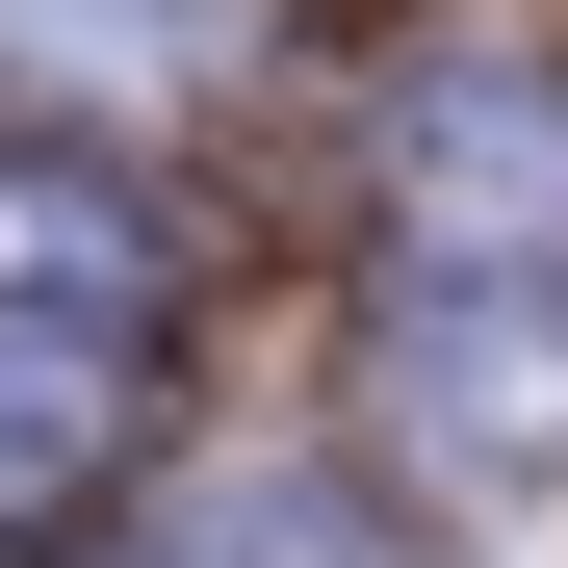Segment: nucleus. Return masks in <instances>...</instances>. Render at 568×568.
Masks as SVG:
<instances>
[{"instance_id": "2", "label": "nucleus", "mask_w": 568, "mask_h": 568, "mask_svg": "<svg viewBox=\"0 0 568 568\" xmlns=\"http://www.w3.org/2000/svg\"><path fill=\"white\" fill-rule=\"evenodd\" d=\"M362 388L465 491H568V284H388L362 311Z\"/></svg>"}, {"instance_id": "6", "label": "nucleus", "mask_w": 568, "mask_h": 568, "mask_svg": "<svg viewBox=\"0 0 568 568\" xmlns=\"http://www.w3.org/2000/svg\"><path fill=\"white\" fill-rule=\"evenodd\" d=\"M0 52L52 104H155V78H207V0H0Z\"/></svg>"}, {"instance_id": "4", "label": "nucleus", "mask_w": 568, "mask_h": 568, "mask_svg": "<svg viewBox=\"0 0 568 568\" xmlns=\"http://www.w3.org/2000/svg\"><path fill=\"white\" fill-rule=\"evenodd\" d=\"M104 465H130V336H78V311H0V542H52Z\"/></svg>"}, {"instance_id": "1", "label": "nucleus", "mask_w": 568, "mask_h": 568, "mask_svg": "<svg viewBox=\"0 0 568 568\" xmlns=\"http://www.w3.org/2000/svg\"><path fill=\"white\" fill-rule=\"evenodd\" d=\"M362 207H388V284H568V52L439 27L362 104Z\"/></svg>"}, {"instance_id": "5", "label": "nucleus", "mask_w": 568, "mask_h": 568, "mask_svg": "<svg viewBox=\"0 0 568 568\" xmlns=\"http://www.w3.org/2000/svg\"><path fill=\"white\" fill-rule=\"evenodd\" d=\"M130 568H414V542L362 517L336 465H181V491L130 517Z\"/></svg>"}, {"instance_id": "3", "label": "nucleus", "mask_w": 568, "mask_h": 568, "mask_svg": "<svg viewBox=\"0 0 568 568\" xmlns=\"http://www.w3.org/2000/svg\"><path fill=\"white\" fill-rule=\"evenodd\" d=\"M155 284H181V233H155V181H130V155H78V130H0V311L155 336Z\"/></svg>"}]
</instances>
